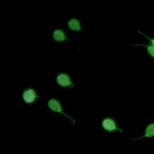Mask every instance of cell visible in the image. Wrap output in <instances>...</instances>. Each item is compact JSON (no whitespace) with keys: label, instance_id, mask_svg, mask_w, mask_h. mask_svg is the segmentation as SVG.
Here are the masks:
<instances>
[{"label":"cell","instance_id":"obj_3","mask_svg":"<svg viewBox=\"0 0 154 154\" xmlns=\"http://www.w3.org/2000/svg\"><path fill=\"white\" fill-rule=\"evenodd\" d=\"M22 98L23 101L29 105H33L40 98V95L32 87H28L22 90Z\"/></svg>","mask_w":154,"mask_h":154},{"label":"cell","instance_id":"obj_6","mask_svg":"<svg viewBox=\"0 0 154 154\" xmlns=\"http://www.w3.org/2000/svg\"><path fill=\"white\" fill-rule=\"evenodd\" d=\"M67 28L74 32H78L80 31L84 28L82 26V24L81 23V21L75 17L70 18L67 21Z\"/></svg>","mask_w":154,"mask_h":154},{"label":"cell","instance_id":"obj_9","mask_svg":"<svg viewBox=\"0 0 154 154\" xmlns=\"http://www.w3.org/2000/svg\"><path fill=\"white\" fill-rule=\"evenodd\" d=\"M138 32L139 34H140L141 35H142L143 37H144L146 38H147V39L149 40V43H150L151 45H152L153 46H154V37L150 38V37H149V36H147V35L144 34L143 32H141V31H138Z\"/></svg>","mask_w":154,"mask_h":154},{"label":"cell","instance_id":"obj_2","mask_svg":"<svg viewBox=\"0 0 154 154\" xmlns=\"http://www.w3.org/2000/svg\"><path fill=\"white\" fill-rule=\"evenodd\" d=\"M47 107L48 109L54 112L59 113L63 116L69 119L72 122V125H73L75 123V120L74 119H73L72 117H70L69 115L67 114L64 111L63 107V105L61 103V102L55 97H51L47 101Z\"/></svg>","mask_w":154,"mask_h":154},{"label":"cell","instance_id":"obj_10","mask_svg":"<svg viewBox=\"0 0 154 154\" xmlns=\"http://www.w3.org/2000/svg\"><path fill=\"white\" fill-rule=\"evenodd\" d=\"M141 1H143V0H141Z\"/></svg>","mask_w":154,"mask_h":154},{"label":"cell","instance_id":"obj_7","mask_svg":"<svg viewBox=\"0 0 154 154\" xmlns=\"http://www.w3.org/2000/svg\"><path fill=\"white\" fill-rule=\"evenodd\" d=\"M154 137V122H151L147 124L144 129V135L140 137H135L132 138L131 141L140 140L143 138H153Z\"/></svg>","mask_w":154,"mask_h":154},{"label":"cell","instance_id":"obj_1","mask_svg":"<svg viewBox=\"0 0 154 154\" xmlns=\"http://www.w3.org/2000/svg\"><path fill=\"white\" fill-rule=\"evenodd\" d=\"M102 129L107 133H114L119 132L121 134H123V130L120 128L117 121L113 117L105 116L101 120Z\"/></svg>","mask_w":154,"mask_h":154},{"label":"cell","instance_id":"obj_4","mask_svg":"<svg viewBox=\"0 0 154 154\" xmlns=\"http://www.w3.org/2000/svg\"><path fill=\"white\" fill-rule=\"evenodd\" d=\"M56 84L61 88H74L75 84L70 75L64 72H61L55 76Z\"/></svg>","mask_w":154,"mask_h":154},{"label":"cell","instance_id":"obj_8","mask_svg":"<svg viewBox=\"0 0 154 154\" xmlns=\"http://www.w3.org/2000/svg\"><path fill=\"white\" fill-rule=\"evenodd\" d=\"M143 46L145 47L146 49L147 54L152 59H154V46L151 45L150 43L147 44V45H142V44H139L137 43L135 45H132L131 46Z\"/></svg>","mask_w":154,"mask_h":154},{"label":"cell","instance_id":"obj_5","mask_svg":"<svg viewBox=\"0 0 154 154\" xmlns=\"http://www.w3.org/2000/svg\"><path fill=\"white\" fill-rule=\"evenodd\" d=\"M52 37L54 41L58 43H62L65 41H67L71 43L72 42L69 39L65 31L61 28H57L52 31Z\"/></svg>","mask_w":154,"mask_h":154}]
</instances>
